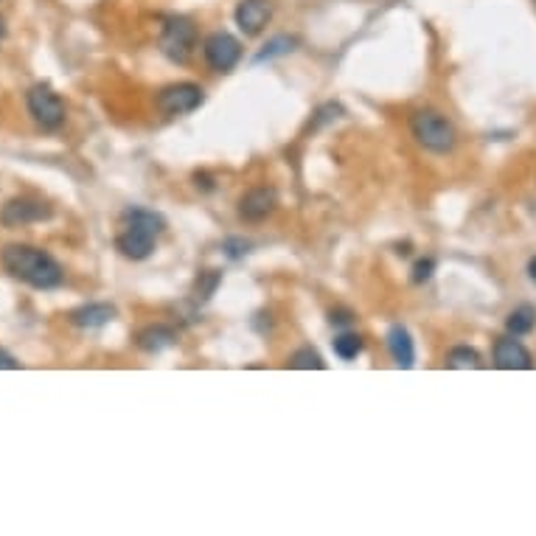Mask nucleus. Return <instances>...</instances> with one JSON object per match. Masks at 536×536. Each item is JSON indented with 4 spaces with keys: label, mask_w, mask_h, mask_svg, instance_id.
<instances>
[{
    "label": "nucleus",
    "mask_w": 536,
    "mask_h": 536,
    "mask_svg": "<svg viewBox=\"0 0 536 536\" xmlns=\"http://www.w3.org/2000/svg\"><path fill=\"white\" fill-rule=\"evenodd\" d=\"M275 205H278L275 189H270V185H255V189H250L239 200V217L250 225L264 222L275 211Z\"/></svg>",
    "instance_id": "obj_10"
},
{
    "label": "nucleus",
    "mask_w": 536,
    "mask_h": 536,
    "mask_svg": "<svg viewBox=\"0 0 536 536\" xmlns=\"http://www.w3.org/2000/svg\"><path fill=\"white\" fill-rule=\"evenodd\" d=\"M495 365L500 371H531L533 357L514 335H508V337H497L495 343Z\"/></svg>",
    "instance_id": "obj_11"
},
{
    "label": "nucleus",
    "mask_w": 536,
    "mask_h": 536,
    "mask_svg": "<svg viewBox=\"0 0 536 536\" xmlns=\"http://www.w3.org/2000/svg\"><path fill=\"white\" fill-rule=\"evenodd\" d=\"M202 57H205V62H208L211 71L228 74L242 59V42L233 34H228V31H214L211 37L202 42Z\"/></svg>",
    "instance_id": "obj_7"
},
{
    "label": "nucleus",
    "mask_w": 536,
    "mask_h": 536,
    "mask_svg": "<svg viewBox=\"0 0 536 536\" xmlns=\"http://www.w3.org/2000/svg\"><path fill=\"white\" fill-rule=\"evenodd\" d=\"M26 104H29V112L37 127L54 132L65 124V102L49 85H34L26 96Z\"/></svg>",
    "instance_id": "obj_5"
},
{
    "label": "nucleus",
    "mask_w": 536,
    "mask_h": 536,
    "mask_svg": "<svg viewBox=\"0 0 536 536\" xmlns=\"http://www.w3.org/2000/svg\"><path fill=\"white\" fill-rule=\"evenodd\" d=\"M533 326H536V309H533L531 304H523V307H517L514 312L508 315V320H505V329H508V335H514V337L531 335V332H533Z\"/></svg>",
    "instance_id": "obj_15"
},
{
    "label": "nucleus",
    "mask_w": 536,
    "mask_h": 536,
    "mask_svg": "<svg viewBox=\"0 0 536 536\" xmlns=\"http://www.w3.org/2000/svg\"><path fill=\"white\" fill-rule=\"evenodd\" d=\"M219 281H222V272H217V270H205V272L197 278V287H194L197 300H208V298H211V295L217 292Z\"/></svg>",
    "instance_id": "obj_19"
},
{
    "label": "nucleus",
    "mask_w": 536,
    "mask_h": 536,
    "mask_svg": "<svg viewBox=\"0 0 536 536\" xmlns=\"http://www.w3.org/2000/svg\"><path fill=\"white\" fill-rule=\"evenodd\" d=\"M410 132L415 144L433 155H450L458 144V132L452 121L438 110H418L410 115Z\"/></svg>",
    "instance_id": "obj_3"
},
{
    "label": "nucleus",
    "mask_w": 536,
    "mask_h": 536,
    "mask_svg": "<svg viewBox=\"0 0 536 536\" xmlns=\"http://www.w3.org/2000/svg\"><path fill=\"white\" fill-rule=\"evenodd\" d=\"M163 228H166V222H163L160 214L147 211V208H132V211H127L121 219V230H119V237H115V247H119L124 259L144 262L152 255Z\"/></svg>",
    "instance_id": "obj_2"
},
{
    "label": "nucleus",
    "mask_w": 536,
    "mask_h": 536,
    "mask_svg": "<svg viewBox=\"0 0 536 536\" xmlns=\"http://www.w3.org/2000/svg\"><path fill=\"white\" fill-rule=\"evenodd\" d=\"M332 345H335V354H337L340 360L348 362V360H357V357H360V352H362L365 343H362V337H360L357 332H343V335L335 337Z\"/></svg>",
    "instance_id": "obj_16"
},
{
    "label": "nucleus",
    "mask_w": 536,
    "mask_h": 536,
    "mask_svg": "<svg viewBox=\"0 0 536 536\" xmlns=\"http://www.w3.org/2000/svg\"><path fill=\"white\" fill-rule=\"evenodd\" d=\"M51 217V205H45L42 200H31V197H17L9 200L0 211V222L6 228H17V225H29V222H42Z\"/></svg>",
    "instance_id": "obj_8"
},
{
    "label": "nucleus",
    "mask_w": 536,
    "mask_h": 536,
    "mask_svg": "<svg viewBox=\"0 0 536 536\" xmlns=\"http://www.w3.org/2000/svg\"><path fill=\"white\" fill-rule=\"evenodd\" d=\"M174 340H177L174 329H169V326H163V323L147 326V329L138 332V348H144V352H149V354L163 352V348H169Z\"/></svg>",
    "instance_id": "obj_14"
},
{
    "label": "nucleus",
    "mask_w": 536,
    "mask_h": 536,
    "mask_svg": "<svg viewBox=\"0 0 536 536\" xmlns=\"http://www.w3.org/2000/svg\"><path fill=\"white\" fill-rule=\"evenodd\" d=\"M6 37V22H4V17H0V40Z\"/></svg>",
    "instance_id": "obj_26"
},
{
    "label": "nucleus",
    "mask_w": 536,
    "mask_h": 536,
    "mask_svg": "<svg viewBox=\"0 0 536 536\" xmlns=\"http://www.w3.org/2000/svg\"><path fill=\"white\" fill-rule=\"evenodd\" d=\"M388 352L393 357V362L399 365V368H413L415 362V345H413V337L410 332L405 329V326H390V332H388Z\"/></svg>",
    "instance_id": "obj_12"
},
{
    "label": "nucleus",
    "mask_w": 536,
    "mask_h": 536,
    "mask_svg": "<svg viewBox=\"0 0 536 536\" xmlns=\"http://www.w3.org/2000/svg\"><path fill=\"white\" fill-rule=\"evenodd\" d=\"M17 368H20V362L12 354H6L4 348H0V371H17Z\"/></svg>",
    "instance_id": "obj_24"
},
{
    "label": "nucleus",
    "mask_w": 536,
    "mask_h": 536,
    "mask_svg": "<svg viewBox=\"0 0 536 536\" xmlns=\"http://www.w3.org/2000/svg\"><path fill=\"white\" fill-rule=\"evenodd\" d=\"M115 317V307L110 304H87L71 312V323L79 326V329H99V326H107Z\"/></svg>",
    "instance_id": "obj_13"
},
{
    "label": "nucleus",
    "mask_w": 536,
    "mask_h": 536,
    "mask_svg": "<svg viewBox=\"0 0 536 536\" xmlns=\"http://www.w3.org/2000/svg\"><path fill=\"white\" fill-rule=\"evenodd\" d=\"M197 49V26L189 17H166L160 34V51L172 62H189Z\"/></svg>",
    "instance_id": "obj_4"
},
{
    "label": "nucleus",
    "mask_w": 536,
    "mask_h": 536,
    "mask_svg": "<svg viewBox=\"0 0 536 536\" xmlns=\"http://www.w3.org/2000/svg\"><path fill=\"white\" fill-rule=\"evenodd\" d=\"M287 365H290V368H295V371H312V368H315V371H323V368H326L323 357L315 352V348H309V345L298 348L295 354H290Z\"/></svg>",
    "instance_id": "obj_17"
},
{
    "label": "nucleus",
    "mask_w": 536,
    "mask_h": 536,
    "mask_svg": "<svg viewBox=\"0 0 536 536\" xmlns=\"http://www.w3.org/2000/svg\"><path fill=\"white\" fill-rule=\"evenodd\" d=\"M233 20H237L242 34L247 37L262 34L267 29V22L272 20V0H239Z\"/></svg>",
    "instance_id": "obj_9"
},
{
    "label": "nucleus",
    "mask_w": 536,
    "mask_h": 536,
    "mask_svg": "<svg viewBox=\"0 0 536 536\" xmlns=\"http://www.w3.org/2000/svg\"><path fill=\"white\" fill-rule=\"evenodd\" d=\"M202 102H205V93H202L200 85H194V82H177V85H169V87H163L157 93L155 107L163 115H189Z\"/></svg>",
    "instance_id": "obj_6"
},
{
    "label": "nucleus",
    "mask_w": 536,
    "mask_h": 536,
    "mask_svg": "<svg viewBox=\"0 0 536 536\" xmlns=\"http://www.w3.org/2000/svg\"><path fill=\"white\" fill-rule=\"evenodd\" d=\"M329 320H332L335 326H348V323L354 320V315L348 312V309H337V312H332V315H329Z\"/></svg>",
    "instance_id": "obj_23"
},
{
    "label": "nucleus",
    "mask_w": 536,
    "mask_h": 536,
    "mask_svg": "<svg viewBox=\"0 0 536 536\" xmlns=\"http://www.w3.org/2000/svg\"><path fill=\"white\" fill-rule=\"evenodd\" d=\"M433 270H435V262H433V259L415 262V267H413V284H424L427 278L433 275Z\"/></svg>",
    "instance_id": "obj_21"
},
{
    "label": "nucleus",
    "mask_w": 536,
    "mask_h": 536,
    "mask_svg": "<svg viewBox=\"0 0 536 536\" xmlns=\"http://www.w3.org/2000/svg\"><path fill=\"white\" fill-rule=\"evenodd\" d=\"M292 45H295V40H290V37H275L264 45V51L255 57V62H264V59H272L278 54H287V51H292Z\"/></svg>",
    "instance_id": "obj_20"
},
{
    "label": "nucleus",
    "mask_w": 536,
    "mask_h": 536,
    "mask_svg": "<svg viewBox=\"0 0 536 536\" xmlns=\"http://www.w3.org/2000/svg\"><path fill=\"white\" fill-rule=\"evenodd\" d=\"M447 365H450V368H480L483 360H480V354L475 352V348H469V345H455L452 352L447 354Z\"/></svg>",
    "instance_id": "obj_18"
},
{
    "label": "nucleus",
    "mask_w": 536,
    "mask_h": 536,
    "mask_svg": "<svg viewBox=\"0 0 536 536\" xmlns=\"http://www.w3.org/2000/svg\"><path fill=\"white\" fill-rule=\"evenodd\" d=\"M528 275H531V281H536V259H531V264H528Z\"/></svg>",
    "instance_id": "obj_25"
},
{
    "label": "nucleus",
    "mask_w": 536,
    "mask_h": 536,
    "mask_svg": "<svg viewBox=\"0 0 536 536\" xmlns=\"http://www.w3.org/2000/svg\"><path fill=\"white\" fill-rule=\"evenodd\" d=\"M225 250H228L230 259H239V255L247 253V242H242V239H228V242H225Z\"/></svg>",
    "instance_id": "obj_22"
},
{
    "label": "nucleus",
    "mask_w": 536,
    "mask_h": 536,
    "mask_svg": "<svg viewBox=\"0 0 536 536\" xmlns=\"http://www.w3.org/2000/svg\"><path fill=\"white\" fill-rule=\"evenodd\" d=\"M4 270L34 290H57L65 281V270L51 253L34 245H9L0 253Z\"/></svg>",
    "instance_id": "obj_1"
}]
</instances>
